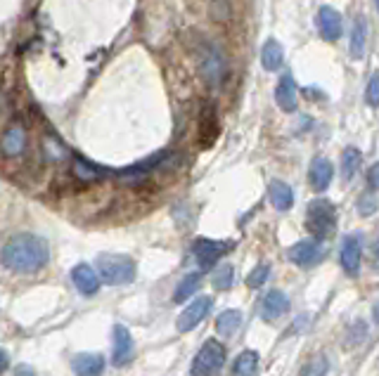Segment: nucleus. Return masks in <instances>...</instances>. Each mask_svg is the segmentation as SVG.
Wrapping results in <instances>:
<instances>
[{
	"label": "nucleus",
	"mask_w": 379,
	"mask_h": 376,
	"mask_svg": "<svg viewBox=\"0 0 379 376\" xmlns=\"http://www.w3.org/2000/svg\"><path fill=\"white\" fill-rule=\"evenodd\" d=\"M0 261L7 270L19 272V275H34L43 270L50 261V249L36 234H14L3 246Z\"/></svg>",
	"instance_id": "obj_1"
},
{
	"label": "nucleus",
	"mask_w": 379,
	"mask_h": 376,
	"mask_svg": "<svg viewBox=\"0 0 379 376\" xmlns=\"http://www.w3.org/2000/svg\"><path fill=\"white\" fill-rule=\"evenodd\" d=\"M306 227L318 241L332 237L334 230H337V209H334V204L327 202V199H313L306 206Z\"/></svg>",
	"instance_id": "obj_2"
},
{
	"label": "nucleus",
	"mask_w": 379,
	"mask_h": 376,
	"mask_svg": "<svg viewBox=\"0 0 379 376\" xmlns=\"http://www.w3.org/2000/svg\"><path fill=\"white\" fill-rule=\"evenodd\" d=\"M98 268H100V279H105L111 286H121L136 279V261L131 256H123V254L100 256Z\"/></svg>",
	"instance_id": "obj_3"
},
{
	"label": "nucleus",
	"mask_w": 379,
	"mask_h": 376,
	"mask_svg": "<svg viewBox=\"0 0 379 376\" xmlns=\"http://www.w3.org/2000/svg\"><path fill=\"white\" fill-rule=\"evenodd\" d=\"M223 362H226V345L216 338H209L192 362V376H216Z\"/></svg>",
	"instance_id": "obj_4"
},
{
	"label": "nucleus",
	"mask_w": 379,
	"mask_h": 376,
	"mask_svg": "<svg viewBox=\"0 0 379 376\" xmlns=\"http://www.w3.org/2000/svg\"><path fill=\"white\" fill-rule=\"evenodd\" d=\"M235 249V241H216V239H197L192 244V254H195L199 268L202 270H211L228 251Z\"/></svg>",
	"instance_id": "obj_5"
},
{
	"label": "nucleus",
	"mask_w": 379,
	"mask_h": 376,
	"mask_svg": "<svg viewBox=\"0 0 379 376\" xmlns=\"http://www.w3.org/2000/svg\"><path fill=\"white\" fill-rule=\"evenodd\" d=\"M287 256H289V261L294 265H299V268H315L325 258V246L318 239H303V241H296V244L287 251Z\"/></svg>",
	"instance_id": "obj_6"
},
{
	"label": "nucleus",
	"mask_w": 379,
	"mask_h": 376,
	"mask_svg": "<svg viewBox=\"0 0 379 376\" xmlns=\"http://www.w3.org/2000/svg\"><path fill=\"white\" fill-rule=\"evenodd\" d=\"M213 298L211 296H199L192 301L190 306H185V310L178 315V331H192L197 324H202V320L211 313Z\"/></svg>",
	"instance_id": "obj_7"
},
{
	"label": "nucleus",
	"mask_w": 379,
	"mask_h": 376,
	"mask_svg": "<svg viewBox=\"0 0 379 376\" xmlns=\"http://www.w3.org/2000/svg\"><path fill=\"white\" fill-rule=\"evenodd\" d=\"M360 256H363V237L358 232L346 234L341 241V268L346 275L355 277L360 270Z\"/></svg>",
	"instance_id": "obj_8"
},
{
	"label": "nucleus",
	"mask_w": 379,
	"mask_h": 376,
	"mask_svg": "<svg viewBox=\"0 0 379 376\" xmlns=\"http://www.w3.org/2000/svg\"><path fill=\"white\" fill-rule=\"evenodd\" d=\"M315 26H318V31H320L323 41H327V43L339 41L341 31H344V21H341V14L334 10V7H330V5H325V7H320V10H318Z\"/></svg>",
	"instance_id": "obj_9"
},
{
	"label": "nucleus",
	"mask_w": 379,
	"mask_h": 376,
	"mask_svg": "<svg viewBox=\"0 0 379 376\" xmlns=\"http://www.w3.org/2000/svg\"><path fill=\"white\" fill-rule=\"evenodd\" d=\"M26 150V128L19 121H12L0 137V154L7 159L19 157Z\"/></svg>",
	"instance_id": "obj_10"
},
{
	"label": "nucleus",
	"mask_w": 379,
	"mask_h": 376,
	"mask_svg": "<svg viewBox=\"0 0 379 376\" xmlns=\"http://www.w3.org/2000/svg\"><path fill=\"white\" fill-rule=\"evenodd\" d=\"M133 360V336L131 331L116 324L114 327V345H111V365L123 367Z\"/></svg>",
	"instance_id": "obj_11"
},
{
	"label": "nucleus",
	"mask_w": 379,
	"mask_h": 376,
	"mask_svg": "<svg viewBox=\"0 0 379 376\" xmlns=\"http://www.w3.org/2000/svg\"><path fill=\"white\" fill-rule=\"evenodd\" d=\"M71 282L81 293H84V296H93V293L100 291L102 279H100L98 272H95V268L81 263V265H76V268L71 270Z\"/></svg>",
	"instance_id": "obj_12"
},
{
	"label": "nucleus",
	"mask_w": 379,
	"mask_h": 376,
	"mask_svg": "<svg viewBox=\"0 0 379 376\" xmlns=\"http://www.w3.org/2000/svg\"><path fill=\"white\" fill-rule=\"evenodd\" d=\"M275 102H278V107L287 114L296 112V107H299V88H296L294 78L289 76V73H285V76L280 78L278 88H275Z\"/></svg>",
	"instance_id": "obj_13"
},
{
	"label": "nucleus",
	"mask_w": 379,
	"mask_h": 376,
	"mask_svg": "<svg viewBox=\"0 0 379 376\" xmlns=\"http://www.w3.org/2000/svg\"><path fill=\"white\" fill-rule=\"evenodd\" d=\"M332 178H334V166L330 159L325 157H315L310 161V168H308V182L310 187L315 192H325L327 187L332 185Z\"/></svg>",
	"instance_id": "obj_14"
},
{
	"label": "nucleus",
	"mask_w": 379,
	"mask_h": 376,
	"mask_svg": "<svg viewBox=\"0 0 379 376\" xmlns=\"http://www.w3.org/2000/svg\"><path fill=\"white\" fill-rule=\"evenodd\" d=\"M287 310H289V298H287V293L280 289H271L261 301V315L266 322L278 320V317H282Z\"/></svg>",
	"instance_id": "obj_15"
},
{
	"label": "nucleus",
	"mask_w": 379,
	"mask_h": 376,
	"mask_svg": "<svg viewBox=\"0 0 379 376\" xmlns=\"http://www.w3.org/2000/svg\"><path fill=\"white\" fill-rule=\"evenodd\" d=\"M76 376H102L105 372V357L100 352H81L71 360Z\"/></svg>",
	"instance_id": "obj_16"
},
{
	"label": "nucleus",
	"mask_w": 379,
	"mask_h": 376,
	"mask_svg": "<svg viewBox=\"0 0 379 376\" xmlns=\"http://www.w3.org/2000/svg\"><path fill=\"white\" fill-rule=\"evenodd\" d=\"M202 71H204V78L209 80V85H218L223 80V73H226V62H223V55L218 53L216 48H209L204 53Z\"/></svg>",
	"instance_id": "obj_17"
},
{
	"label": "nucleus",
	"mask_w": 379,
	"mask_h": 376,
	"mask_svg": "<svg viewBox=\"0 0 379 376\" xmlns=\"http://www.w3.org/2000/svg\"><path fill=\"white\" fill-rule=\"evenodd\" d=\"M268 197H271V204L278 211H289L294 206V192H292V187L287 185V182H282V180H273L271 182V185H268Z\"/></svg>",
	"instance_id": "obj_18"
},
{
	"label": "nucleus",
	"mask_w": 379,
	"mask_h": 376,
	"mask_svg": "<svg viewBox=\"0 0 379 376\" xmlns=\"http://www.w3.org/2000/svg\"><path fill=\"white\" fill-rule=\"evenodd\" d=\"M109 173L111 171H107V168L93 164V161H88L84 157H74V175H76V178H81L84 182L102 180V178H107Z\"/></svg>",
	"instance_id": "obj_19"
},
{
	"label": "nucleus",
	"mask_w": 379,
	"mask_h": 376,
	"mask_svg": "<svg viewBox=\"0 0 379 376\" xmlns=\"http://www.w3.org/2000/svg\"><path fill=\"white\" fill-rule=\"evenodd\" d=\"M282 62H285V50H282V46L275 38L271 41H266V46L261 50V64H263V69H268V71H278Z\"/></svg>",
	"instance_id": "obj_20"
},
{
	"label": "nucleus",
	"mask_w": 379,
	"mask_h": 376,
	"mask_svg": "<svg viewBox=\"0 0 379 376\" xmlns=\"http://www.w3.org/2000/svg\"><path fill=\"white\" fill-rule=\"evenodd\" d=\"M363 166V154L355 147H346L344 154H341V178L344 180H353L355 173L360 171Z\"/></svg>",
	"instance_id": "obj_21"
},
{
	"label": "nucleus",
	"mask_w": 379,
	"mask_h": 376,
	"mask_svg": "<svg viewBox=\"0 0 379 376\" xmlns=\"http://www.w3.org/2000/svg\"><path fill=\"white\" fill-rule=\"evenodd\" d=\"M256 372H258V352L242 350L233 365V374L235 376H256Z\"/></svg>",
	"instance_id": "obj_22"
},
{
	"label": "nucleus",
	"mask_w": 379,
	"mask_h": 376,
	"mask_svg": "<svg viewBox=\"0 0 379 376\" xmlns=\"http://www.w3.org/2000/svg\"><path fill=\"white\" fill-rule=\"evenodd\" d=\"M199 286H202V275L199 272H192V275H185L181 282L176 286V293H173V303H185L192 293H195Z\"/></svg>",
	"instance_id": "obj_23"
},
{
	"label": "nucleus",
	"mask_w": 379,
	"mask_h": 376,
	"mask_svg": "<svg viewBox=\"0 0 379 376\" xmlns=\"http://www.w3.org/2000/svg\"><path fill=\"white\" fill-rule=\"evenodd\" d=\"M365 33H368L365 21H363V19H355V21H353V28H351V46H348L353 60H360L363 53H365Z\"/></svg>",
	"instance_id": "obj_24"
},
{
	"label": "nucleus",
	"mask_w": 379,
	"mask_h": 376,
	"mask_svg": "<svg viewBox=\"0 0 379 376\" xmlns=\"http://www.w3.org/2000/svg\"><path fill=\"white\" fill-rule=\"evenodd\" d=\"M242 324V313L240 310H223L216 320V329L223 336H233Z\"/></svg>",
	"instance_id": "obj_25"
},
{
	"label": "nucleus",
	"mask_w": 379,
	"mask_h": 376,
	"mask_svg": "<svg viewBox=\"0 0 379 376\" xmlns=\"http://www.w3.org/2000/svg\"><path fill=\"white\" fill-rule=\"evenodd\" d=\"M268 275H271V265L268 263L256 265V268L247 275V286H249V289H258V286H263L266 282H268Z\"/></svg>",
	"instance_id": "obj_26"
},
{
	"label": "nucleus",
	"mask_w": 379,
	"mask_h": 376,
	"mask_svg": "<svg viewBox=\"0 0 379 376\" xmlns=\"http://www.w3.org/2000/svg\"><path fill=\"white\" fill-rule=\"evenodd\" d=\"M233 265H221V268L213 272V286H216L218 291H228L230 286H233Z\"/></svg>",
	"instance_id": "obj_27"
},
{
	"label": "nucleus",
	"mask_w": 379,
	"mask_h": 376,
	"mask_svg": "<svg viewBox=\"0 0 379 376\" xmlns=\"http://www.w3.org/2000/svg\"><path fill=\"white\" fill-rule=\"evenodd\" d=\"M377 197L373 194V192H363V194L358 197V213L363 218H370V216H375L377 213Z\"/></svg>",
	"instance_id": "obj_28"
},
{
	"label": "nucleus",
	"mask_w": 379,
	"mask_h": 376,
	"mask_svg": "<svg viewBox=\"0 0 379 376\" xmlns=\"http://www.w3.org/2000/svg\"><path fill=\"white\" fill-rule=\"evenodd\" d=\"M327 367H330V365H327V360L323 355H315L301 370V376H325L327 374Z\"/></svg>",
	"instance_id": "obj_29"
},
{
	"label": "nucleus",
	"mask_w": 379,
	"mask_h": 376,
	"mask_svg": "<svg viewBox=\"0 0 379 376\" xmlns=\"http://www.w3.org/2000/svg\"><path fill=\"white\" fill-rule=\"evenodd\" d=\"M365 100H368L370 107H379V73L370 78L368 90H365Z\"/></svg>",
	"instance_id": "obj_30"
},
{
	"label": "nucleus",
	"mask_w": 379,
	"mask_h": 376,
	"mask_svg": "<svg viewBox=\"0 0 379 376\" xmlns=\"http://www.w3.org/2000/svg\"><path fill=\"white\" fill-rule=\"evenodd\" d=\"M46 147H48L50 159H55V161H57V159H66V157H69V152H66L64 147L57 142V140H50V137H48V140H46Z\"/></svg>",
	"instance_id": "obj_31"
},
{
	"label": "nucleus",
	"mask_w": 379,
	"mask_h": 376,
	"mask_svg": "<svg viewBox=\"0 0 379 376\" xmlns=\"http://www.w3.org/2000/svg\"><path fill=\"white\" fill-rule=\"evenodd\" d=\"M368 185H370V189H373V192L379 189V161L368 171Z\"/></svg>",
	"instance_id": "obj_32"
},
{
	"label": "nucleus",
	"mask_w": 379,
	"mask_h": 376,
	"mask_svg": "<svg viewBox=\"0 0 379 376\" xmlns=\"http://www.w3.org/2000/svg\"><path fill=\"white\" fill-rule=\"evenodd\" d=\"M14 376H36V372H34V367L19 365V367H14Z\"/></svg>",
	"instance_id": "obj_33"
},
{
	"label": "nucleus",
	"mask_w": 379,
	"mask_h": 376,
	"mask_svg": "<svg viewBox=\"0 0 379 376\" xmlns=\"http://www.w3.org/2000/svg\"><path fill=\"white\" fill-rule=\"evenodd\" d=\"M7 367H10V357H7V352L0 348V374H3Z\"/></svg>",
	"instance_id": "obj_34"
},
{
	"label": "nucleus",
	"mask_w": 379,
	"mask_h": 376,
	"mask_svg": "<svg viewBox=\"0 0 379 376\" xmlns=\"http://www.w3.org/2000/svg\"><path fill=\"white\" fill-rule=\"evenodd\" d=\"M373 317H375V322L379 324V301H377L375 308H373Z\"/></svg>",
	"instance_id": "obj_35"
},
{
	"label": "nucleus",
	"mask_w": 379,
	"mask_h": 376,
	"mask_svg": "<svg viewBox=\"0 0 379 376\" xmlns=\"http://www.w3.org/2000/svg\"><path fill=\"white\" fill-rule=\"evenodd\" d=\"M377 268H379V246H377Z\"/></svg>",
	"instance_id": "obj_36"
},
{
	"label": "nucleus",
	"mask_w": 379,
	"mask_h": 376,
	"mask_svg": "<svg viewBox=\"0 0 379 376\" xmlns=\"http://www.w3.org/2000/svg\"><path fill=\"white\" fill-rule=\"evenodd\" d=\"M375 7H377V10H379V0H377V3H375Z\"/></svg>",
	"instance_id": "obj_37"
}]
</instances>
